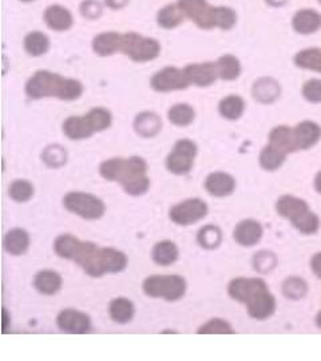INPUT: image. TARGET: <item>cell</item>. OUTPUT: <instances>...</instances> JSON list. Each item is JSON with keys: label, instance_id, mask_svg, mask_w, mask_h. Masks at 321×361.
<instances>
[{"label": "cell", "instance_id": "obj_4", "mask_svg": "<svg viewBox=\"0 0 321 361\" xmlns=\"http://www.w3.org/2000/svg\"><path fill=\"white\" fill-rule=\"evenodd\" d=\"M177 4L201 30L230 31L237 24V13L228 6H212L208 0H177Z\"/></svg>", "mask_w": 321, "mask_h": 361}, {"label": "cell", "instance_id": "obj_13", "mask_svg": "<svg viewBox=\"0 0 321 361\" xmlns=\"http://www.w3.org/2000/svg\"><path fill=\"white\" fill-rule=\"evenodd\" d=\"M276 211L278 215L291 221L293 227L299 225L312 211L309 209L306 201L294 196L280 197L276 204Z\"/></svg>", "mask_w": 321, "mask_h": 361}, {"label": "cell", "instance_id": "obj_14", "mask_svg": "<svg viewBox=\"0 0 321 361\" xmlns=\"http://www.w3.org/2000/svg\"><path fill=\"white\" fill-rule=\"evenodd\" d=\"M57 325L66 333L85 334L92 331V318L77 309H63L57 316Z\"/></svg>", "mask_w": 321, "mask_h": 361}, {"label": "cell", "instance_id": "obj_26", "mask_svg": "<svg viewBox=\"0 0 321 361\" xmlns=\"http://www.w3.org/2000/svg\"><path fill=\"white\" fill-rule=\"evenodd\" d=\"M30 248V234L20 227L11 229L4 236V249L11 256H23Z\"/></svg>", "mask_w": 321, "mask_h": 361}, {"label": "cell", "instance_id": "obj_21", "mask_svg": "<svg viewBox=\"0 0 321 361\" xmlns=\"http://www.w3.org/2000/svg\"><path fill=\"white\" fill-rule=\"evenodd\" d=\"M262 234H264V230H262L260 222L249 218V220L241 221L238 225L234 227L233 239L238 245L245 246V248H250L260 242Z\"/></svg>", "mask_w": 321, "mask_h": 361}, {"label": "cell", "instance_id": "obj_45", "mask_svg": "<svg viewBox=\"0 0 321 361\" xmlns=\"http://www.w3.org/2000/svg\"><path fill=\"white\" fill-rule=\"evenodd\" d=\"M130 0H104V4L113 11H120L129 4Z\"/></svg>", "mask_w": 321, "mask_h": 361}, {"label": "cell", "instance_id": "obj_17", "mask_svg": "<svg viewBox=\"0 0 321 361\" xmlns=\"http://www.w3.org/2000/svg\"><path fill=\"white\" fill-rule=\"evenodd\" d=\"M122 45V34L117 31H104L94 36L92 48L94 54L98 57L106 58L117 52H121Z\"/></svg>", "mask_w": 321, "mask_h": 361}, {"label": "cell", "instance_id": "obj_43", "mask_svg": "<svg viewBox=\"0 0 321 361\" xmlns=\"http://www.w3.org/2000/svg\"><path fill=\"white\" fill-rule=\"evenodd\" d=\"M301 94L309 104H321V79H309L303 85Z\"/></svg>", "mask_w": 321, "mask_h": 361}, {"label": "cell", "instance_id": "obj_35", "mask_svg": "<svg viewBox=\"0 0 321 361\" xmlns=\"http://www.w3.org/2000/svg\"><path fill=\"white\" fill-rule=\"evenodd\" d=\"M168 120L177 127H186L196 120V110L189 104H176L168 110Z\"/></svg>", "mask_w": 321, "mask_h": 361}, {"label": "cell", "instance_id": "obj_6", "mask_svg": "<svg viewBox=\"0 0 321 361\" xmlns=\"http://www.w3.org/2000/svg\"><path fill=\"white\" fill-rule=\"evenodd\" d=\"M186 289V281L180 274H154L146 277L142 284V290L148 297L169 302L181 300Z\"/></svg>", "mask_w": 321, "mask_h": 361}, {"label": "cell", "instance_id": "obj_9", "mask_svg": "<svg viewBox=\"0 0 321 361\" xmlns=\"http://www.w3.org/2000/svg\"><path fill=\"white\" fill-rule=\"evenodd\" d=\"M199 148L192 139H178L165 161L166 169L174 176H186L192 171Z\"/></svg>", "mask_w": 321, "mask_h": 361}, {"label": "cell", "instance_id": "obj_8", "mask_svg": "<svg viewBox=\"0 0 321 361\" xmlns=\"http://www.w3.org/2000/svg\"><path fill=\"white\" fill-rule=\"evenodd\" d=\"M63 206L66 211L87 221L99 220L106 213V205L101 198L85 192L67 193L63 197Z\"/></svg>", "mask_w": 321, "mask_h": 361}, {"label": "cell", "instance_id": "obj_42", "mask_svg": "<svg viewBox=\"0 0 321 361\" xmlns=\"http://www.w3.org/2000/svg\"><path fill=\"white\" fill-rule=\"evenodd\" d=\"M277 265V257L275 253L268 250H261L253 257V268L259 273H269L273 271Z\"/></svg>", "mask_w": 321, "mask_h": 361}, {"label": "cell", "instance_id": "obj_51", "mask_svg": "<svg viewBox=\"0 0 321 361\" xmlns=\"http://www.w3.org/2000/svg\"><path fill=\"white\" fill-rule=\"evenodd\" d=\"M19 1H22V3H34L36 0H19Z\"/></svg>", "mask_w": 321, "mask_h": 361}, {"label": "cell", "instance_id": "obj_39", "mask_svg": "<svg viewBox=\"0 0 321 361\" xmlns=\"http://www.w3.org/2000/svg\"><path fill=\"white\" fill-rule=\"evenodd\" d=\"M34 186L30 180H15L8 186V196L17 204L29 202L34 196Z\"/></svg>", "mask_w": 321, "mask_h": 361}, {"label": "cell", "instance_id": "obj_46", "mask_svg": "<svg viewBox=\"0 0 321 361\" xmlns=\"http://www.w3.org/2000/svg\"><path fill=\"white\" fill-rule=\"evenodd\" d=\"M311 269L315 273V276L321 280V252L316 253L311 260Z\"/></svg>", "mask_w": 321, "mask_h": 361}, {"label": "cell", "instance_id": "obj_40", "mask_svg": "<svg viewBox=\"0 0 321 361\" xmlns=\"http://www.w3.org/2000/svg\"><path fill=\"white\" fill-rule=\"evenodd\" d=\"M42 161L48 167L58 169L67 162V151L61 145H50L42 153Z\"/></svg>", "mask_w": 321, "mask_h": 361}, {"label": "cell", "instance_id": "obj_1", "mask_svg": "<svg viewBox=\"0 0 321 361\" xmlns=\"http://www.w3.org/2000/svg\"><path fill=\"white\" fill-rule=\"evenodd\" d=\"M54 252L73 261L92 278L121 273L127 267V256L114 248H101L92 241L79 240L73 234H61L54 241Z\"/></svg>", "mask_w": 321, "mask_h": 361}, {"label": "cell", "instance_id": "obj_12", "mask_svg": "<svg viewBox=\"0 0 321 361\" xmlns=\"http://www.w3.org/2000/svg\"><path fill=\"white\" fill-rule=\"evenodd\" d=\"M268 285L261 278H252V277H237L233 278L228 285V295L237 302L248 304L253 300L261 292L266 290Z\"/></svg>", "mask_w": 321, "mask_h": 361}, {"label": "cell", "instance_id": "obj_24", "mask_svg": "<svg viewBox=\"0 0 321 361\" xmlns=\"http://www.w3.org/2000/svg\"><path fill=\"white\" fill-rule=\"evenodd\" d=\"M133 129L137 136L142 138H153L162 130V120L154 111H142L136 115L133 122Z\"/></svg>", "mask_w": 321, "mask_h": 361}, {"label": "cell", "instance_id": "obj_36", "mask_svg": "<svg viewBox=\"0 0 321 361\" xmlns=\"http://www.w3.org/2000/svg\"><path fill=\"white\" fill-rule=\"evenodd\" d=\"M197 242L202 249L214 250L222 242V232L217 225H205L197 233Z\"/></svg>", "mask_w": 321, "mask_h": 361}, {"label": "cell", "instance_id": "obj_34", "mask_svg": "<svg viewBox=\"0 0 321 361\" xmlns=\"http://www.w3.org/2000/svg\"><path fill=\"white\" fill-rule=\"evenodd\" d=\"M293 62L299 69L311 70L321 74V48L318 47L304 48L294 55Z\"/></svg>", "mask_w": 321, "mask_h": 361}, {"label": "cell", "instance_id": "obj_49", "mask_svg": "<svg viewBox=\"0 0 321 361\" xmlns=\"http://www.w3.org/2000/svg\"><path fill=\"white\" fill-rule=\"evenodd\" d=\"M315 189H316V192L321 194V170L316 174V177H315Z\"/></svg>", "mask_w": 321, "mask_h": 361}, {"label": "cell", "instance_id": "obj_15", "mask_svg": "<svg viewBox=\"0 0 321 361\" xmlns=\"http://www.w3.org/2000/svg\"><path fill=\"white\" fill-rule=\"evenodd\" d=\"M184 70L190 85L197 87H209L217 79H220L215 62L190 63Z\"/></svg>", "mask_w": 321, "mask_h": 361}, {"label": "cell", "instance_id": "obj_22", "mask_svg": "<svg viewBox=\"0 0 321 361\" xmlns=\"http://www.w3.org/2000/svg\"><path fill=\"white\" fill-rule=\"evenodd\" d=\"M204 185L211 196L224 198L233 194L236 189V180L228 173L215 171L206 177Z\"/></svg>", "mask_w": 321, "mask_h": 361}, {"label": "cell", "instance_id": "obj_23", "mask_svg": "<svg viewBox=\"0 0 321 361\" xmlns=\"http://www.w3.org/2000/svg\"><path fill=\"white\" fill-rule=\"evenodd\" d=\"M248 315L255 320H266L275 313V296L269 292V289L261 292L253 300L246 304Z\"/></svg>", "mask_w": 321, "mask_h": 361}, {"label": "cell", "instance_id": "obj_38", "mask_svg": "<svg viewBox=\"0 0 321 361\" xmlns=\"http://www.w3.org/2000/svg\"><path fill=\"white\" fill-rule=\"evenodd\" d=\"M281 292L290 300H301L308 293V284L301 277H288L281 285Z\"/></svg>", "mask_w": 321, "mask_h": 361}, {"label": "cell", "instance_id": "obj_10", "mask_svg": "<svg viewBox=\"0 0 321 361\" xmlns=\"http://www.w3.org/2000/svg\"><path fill=\"white\" fill-rule=\"evenodd\" d=\"M208 204L201 198H187L169 211V218L176 225L189 226L199 222L208 215Z\"/></svg>", "mask_w": 321, "mask_h": 361}, {"label": "cell", "instance_id": "obj_52", "mask_svg": "<svg viewBox=\"0 0 321 361\" xmlns=\"http://www.w3.org/2000/svg\"><path fill=\"white\" fill-rule=\"evenodd\" d=\"M319 3H320V4H321V0H319Z\"/></svg>", "mask_w": 321, "mask_h": 361}, {"label": "cell", "instance_id": "obj_33", "mask_svg": "<svg viewBox=\"0 0 321 361\" xmlns=\"http://www.w3.org/2000/svg\"><path fill=\"white\" fill-rule=\"evenodd\" d=\"M245 101L240 95H228L218 104V113L228 120H240L245 113Z\"/></svg>", "mask_w": 321, "mask_h": 361}, {"label": "cell", "instance_id": "obj_31", "mask_svg": "<svg viewBox=\"0 0 321 361\" xmlns=\"http://www.w3.org/2000/svg\"><path fill=\"white\" fill-rule=\"evenodd\" d=\"M108 315L117 324H127L136 315V306L126 297H118L110 302Z\"/></svg>", "mask_w": 321, "mask_h": 361}, {"label": "cell", "instance_id": "obj_25", "mask_svg": "<svg viewBox=\"0 0 321 361\" xmlns=\"http://www.w3.org/2000/svg\"><path fill=\"white\" fill-rule=\"evenodd\" d=\"M268 139H269L271 146H273L275 149L287 154V155H290L294 151H299L293 129L290 126H285V125L276 126L271 130Z\"/></svg>", "mask_w": 321, "mask_h": 361}, {"label": "cell", "instance_id": "obj_29", "mask_svg": "<svg viewBox=\"0 0 321 361\" xmlns=\"http://www.w3.org/2000/svg\"><path fill=\"white\" fill-rule=\"evenodd\" d=\"M178 256H180V250L177 245L170 240L157 242L152 250V258L159 267L173 265L178 260Z\"/></svg>", "mask_w": 321, "mask_h": 361}, {"label": "cell", "instance_id": "obj_28", "mask_svg": "<svg viewBox=\"0 0 321 361\" xmlns=\"http://www.w3.org/2000/svg\"><path fill=\"white\" fill-rule=\"evenodd\" d=\"M24 51L34 58H39L46 55L51 47L50 38L42 31H31L23 41Z\"/></svg>", "mask_w": 321, "mask_h": 361}, {"label": "cell", "instance_id": "obj_19", "mask_svg": "<svg viewBox=\"0 0 321 361\" xmlns=\"http://www.w3.org/2000/svg\"><path fill=\"white\" fill-rule=\"evenodd\" d=\"M292 29L300 35H312L321 29V14L313 8H303L292 16Z\"/></svg>", "mask_w": 321, "mask_h": 361}, {"label": "cell", "instance_id": "obj_37", "mask_svg": "<svg viewBox=\"0 0 321 361\" xmlns=\"http://www.w3.org/2000/svg\"><path fill=\"white\" fill-rule=\"evenodd\" d=\"M287 154L281 153L280 150L275 149L273 146H271L269 143L261 150L260 157H259V162L260 166L266 170V171H275L277 169H280L284 165L285 160H287Z\"/></svg>", "mask_w": 321, "mask_h": 361}, {"label": "cell", "instance_id": "obj_27", "mask_svg": "<svg viewBox=\"0 0 321 361\" xmlns=\"http://www.w3.org/2000/svg\"><path fill=\"white\" fill-rule=\"evenodd\" d=\"M32 284L38 293L45 296H54L61 290L63 280L61 274L57 271H41L35 274Z\"/></svg>", "mask_w": 321, "mask_h": 361}, {"label": "cell", "instance_id": "obj_7", "mask_svg": "<svg viewBox=\"0 0 321 361\" xmlns=\"http://www.w3.org/2000/svg\"><path fill=\"white\" fill-rule=\"evenodd\" d=\"M161 43L155 38L143 36L137 32L122 34L121 52L136 63H146L161 55Z\"/></svg>", "mask_w": 321, "mask_h": 361}, {"label": "cell", "instance_id": "obj_47", "mask_svg": "<svg viewBox=\"0 0 321 361\" xmlns=\"http://www.w3.org/2000/svg\"><path fill=\"white\" fill-rule=\"evenodd\" d=\"M10 323H11V317L8 315L7 309H6V308H3V333H7Z\"/></svg>", "mask_w": 321, "mask_h": 361}, {"label": "cell", "instance_id": "obj_2", "mask_svg": "<svg viewBox=\"0 0 321 361\" xmlns=\"http://www.w3.org/2000/svg\"><path fill=\"white\" fill-rule=\"evenodd\" d=\"M148 169V164L142 157H115L99 165V174L106 180L120 183L126 194L139 197L146 194L150 189Z\"/></svg>", "mask_w": 321, "mask_h": 361}, {"label": "cell", "instance_id": "obj_48", "mask_svg": "<svg viewBox=\"0 0 321 361\" xmlns=\"http://www.w3.org/2000/svg\"><path fill=\"white\" fill-rule=\"evenodd\" d=\"M290 0H265V3L268 4V6H271V7H275V8H278V7H284L287 3H288Z\"/></svg>", "mask_w": 321, "mask_h": 361}, {"label": "cell", "instance_id": "obj_20", "mask_svg": "<svg viewBox=\"0 0 321 361\" xmlns=\"http://www.w3.org/2000/svg\"><path fill=\"white\" fill-rule=\"evenodd\" d=\"M294 139L299 150H308L313 148L321 139V127L313 120H303L293 127Z\"/></svg>", "mask_w": 321, "mask_h": 361}, {"label": "cell", "instance_id": "obj_5", "mask_svg": "<svg viewBox=\"0 0 321 361\" xmlns=\"http://www.w3.org/2000/svg\"><path fill=\"white\" fill-rule=\"evenodd\" d=\"M113 125V114L105 107H94L85 115H73L63 122V134L71 141H83L102 133Z\"/></svg>", "mask_w": 321, "mask_h": 361}, {"label": "cell", "instance_id": "obj_41", "mask_svg": "<svg viewBox=\"0 0 321 361\" xmlns=\"http://www.w3.org/2000/svg\"><path fill=\"white\" fill-rule=\"evenodd\" d=\"M197 333L199 334H231L234 333V330L231 328V325L227 320L214 317L204 325H201Z\"/></svg>", "mask_w": 321, "mask_h": 361}, {"label": "cell", "instance_id": "obj_50", "mask_svg": "<svg viewBox=\"0 0 321 361\" xmlns=\"http://www.w3.org/2000/svg\"><path fill=\"white\" fill-rule=\"evenodd\" d=\"M316 325L321 330V311L318 313V316H316Z\"/></svg>", "mask_w": 321, "mask_h": 361}, {"label": "cell", "instance_id": "obj_16", "mask_svg": "<svg viewBox=\"0 0 321 361\" xmlns=\"http://www.w3.org/2000/svg\"><path fill=\"white\" fill-rule=\"evenodd\" d=\"M43 20L47 27L55 32H66L74 26L73 13L61 4L48 6L43 13Z\"/></svg>", "mask_w": 321, "mask_h": 361}, {"label": "cell", "instance_id": "obj_30", "mask_svg": "<svg viewBox=\"0 0 321 361\" xmlns=\"http://www.w3.org/2000/svg\"><path fill=\"white\" fill-rule=\"evenodd\" d=\"M185 15L180 6L166 4L165 7L159 8L157 14V24L164 30H174L184 23Z\"/></svg>", "mask_w": 321, "mask_h": 361}, {"label": "cell", "instance_id": "obj_44", "mask_svg": "<svg viewBox=\"0 0 321 361\" xmlns=\"http://www.w3.org/2000/svg\"><path fill=\"white\" fill-rule=\"evenodd\" d=\"M79 13L87 20L99 19L104 14V4L98 0H83L79 6Z\"/></svg>", "mask_w": 321, "mask_h": 361}, {"label": "cell", "instance_id": "obj_18", "mask_svg": "<svg viewBox=\"0 0 321 361\" xmlns=\"http://www.w3.org/2000/svg\"><path fill=\"white\" fill-rule=\"evenodd\" d=\"M252 95L261 105H271L281 95V86L272 76H261L252 86Z\"/></svg>", "mask_w": 321, "mask_h": 361}, {"label": "cell", "instance_id": "obj_32", "mask_svg": "<svg viewBox=\"0 0 321 361\" xmlns=\"http://www.w3.org/2000/svg\"><path fill=\"white\" fill-rule=\"evenodd\" d=\"M215 64L218 69L220 79L227 80V82L238 79L243 73L241 62L237 57H234L231 54H225V55L220 57L218 59L215 60Z\"/></svg>", "mask_w": 321, "mask_h": 361}, {"label": "cell", "instance_id": "obj_11", "mask_svg": "<svg viewBox=\"0 0 321 361\" xmlns=\"http://www.w3.org/2000/svg\"><path fill=\"white\" fill-rule=\"evenodd\" d=\"M190 82L186 76L184 69L174 66L164 67L157 71L150 79V87L157 92H171V91L186 90Z\"/></svg>", "mask_w": 321, "mask_h": 361}, {"label": "cell", "instance_id": "obj_3", "mask_svg": "<svg viewBox=\"0 0 321 361\" xmlns=\"http://www.w3.org/2000/svg\"><path fill=\"white\" fill-rule=\"evenodd\" d=\"M24 91L34 101L57 98L64 102H73L82 97L85 87L82 82L74 78H66L48 70H38L26 82Z\"/></svg>", "mask_w": 321, "mask_h": 361}]
</instances>
